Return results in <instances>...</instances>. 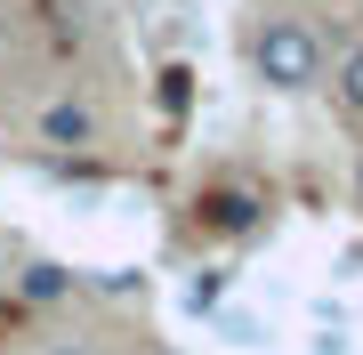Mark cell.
<instances>
[{
    "label": "cell",
    "mask_w": 363,
    "mask_h": 355,
    "mask_svg": "<svg viewBox=\"0 0 363 355\" xmlns=\"http://www.w3.org/2000/svg\"><path fill=\"white\" fill-rule=\"evenodd\" d=\"M250 73H259L274 97H307L315 81H323V33L298 25V16H267L259 40H250Z\"/></svg>",
    "instance_id": "6da1fadb"
},
{
    "label": "cell",
    "mask_w": 363,
    "mask_h": 355,
    "mask_svg": "<svg viewBox=\"0 0 363 355\" xmlns=\"http://www.w3.org/2000/svg\"><path fill=\"white\" fill-rule=\"evenodd\" d=\"M40 145H57V154H81V145H97V113H89V106H73V97H65V106H49V113H40Z\"/></svg>",
    "instance_id": "7a4b0ae2"
},
{
    "label": "cell",
    "mask_w": 363,
    "mask_h": 355,
    "mask_svg": "<svg viewBox=\"0 0 363 355\" xmlns=\"http://www.w3.org/2000/svg\"><path fill=\"white\" fill-rule=\"evenodd\" d=\"M16 291H25L33 307H65V299H73V275H65L57 259H33L25 275H16Z\"/></svg>",
    "instance_id": "3957f363"
},
{
    "label": "cell",
    "mask_w": 363,
    "mask_h": 355,
    "mask_svg": "<svg viewBox=\"0 0 363 355\" xmlns=\"http://www.w3.org/2000/svg\"><path fill=\"white\" fill-rule=\"evenodd\" d=\"M339 106L363 121V49H347V57H339Z\"/></svg>",
    "instance_id": "277c9868"
},
{
    "label": "cell",
    "mask_w": 363,
    "mask_h": 355,
    "mask_svg": "<svg viewBox=\"0 0 363 355\" xmlns=\"http://www.w3.org/2000/svg\"><path fill=\"white\" fill-rule=\"evenodd\" d=\"M202 210L218 218V226H250V218H259V202H250V194H210Z\"/></svg>",
    "instance_id": "5b68a950"
},
{
    "label": "cell",
    "mask_w": 363,
    "mask_h": 355,
    "mask_svg": "<svg viewBox=\"0 0 363 355\" xmlns=\"http://www.w3.org/2000/svg\"><path fill=\"white\" fill-rule=\"evenodd\" d=\"M355 210H363V154H355Z\"/></svg>",
    "instance_id": "8992f818"
},
{
    "label": "cell",
    "mask_w": 363,
    "mask_h": 355,
    "mask_svg": "<svg viewBox=\"0 0 363 355\" xmlns=\"http://www.w3.org/2000/svg\"><path fill=\"white\" fill-rule=\"evenodd\" d=\"M49 355H89V347H49Z\"/></svg>",
    "instance_id": "52a82bcc"
}]
</instances>
